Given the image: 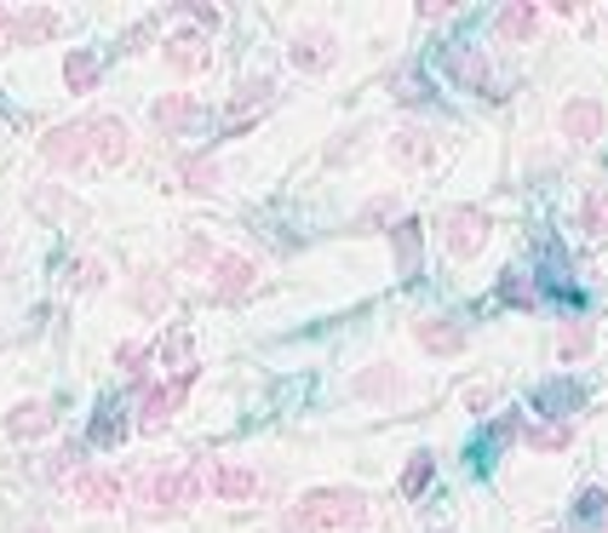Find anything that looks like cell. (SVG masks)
<instances>
[{
	"instance_id": "1",
	"label": "cell",
	"mask_w": 608,
	"mask_h": 533,
	"mask_svg": "<svg viewBox=\"0 0 608 533\" xmlns=\"http://www.w3.org/2000/svg\"><path fill=\"white\" fill-rule=\"evenodd\" d=\"M367 516H374V499H367L362 488H311L298 493V505L287 511V533H362Z\"/></svg>"
},
{
	"instance_id": "2",
	"label": "cell",
	"mask_w": 608,
	"mask_h": 533,
	"mask_svg": "<svg viewBox=\"0 0 608 533\" xmlns=\"http://www.w3.org/2000/svg\"><path fill=\"white\" fill-rule=\"evenodd\" d=\"M195 499H201V471H195V464H161V471L132 482V516L179 522Z\"/></svg>"
},
{
	"instance_id": "3",
	"label": "cell",
	"mask_w": 608,
	"mask_h": 533,
	"mask_svg": "<svg viewBox=\"0 0 608 533\" xmlns=\"http://www.w3.org/2000/svg\"><path fill=\"white\" fill-rule=\"evenodd\" d=\"M190 385H195V368H184V373H173L166 385H150V390H144L139 413H132V424H139V437H161V430L173 424V413H179V402L190 396Z\"/></svg>"
},
{
	"instance_id": "4",
	"label": "cell",
	"mask_w": 608,
	"mask_h": 533,
	"mask_svg": "<svg viewBox=\"0 0 608 533\" xmlns=\"http://www.w3.org/2000/svg\"><path fill=\"white\" fill-rule=\"evenodd\" d=\"M488 236H494V218H488L483 207H454V213H443V253H448L454 264L477 258V253L488 247Z\"/></svg>"
},
{
	"instance_id": "5",
	"label": "cell",
	"mask_w": 608,
	"mask_h": 533,
	"mask_svg": "<svg viewBox=\"0 0 608 533\" xmlns=\"http://www.w3.org/2000/svg\"><path fill=\"white\" fill-rule=\"evenodd\" d=\"M270 104H276V75H253V81H242V86L230 92V104H224V132H230V139L253 132L259 110H270Z\"/></svg>"
},
{
	"instance_id": "6",
	"label": "cell",
	"mask_w": 608,
	"mask_h": 533,
	"mask_svg": "<svg viewBox=\"0 0 608 533\" xmlns=\"http://www.w3.org/2000/svg\"><path fill=\"white\" fill-rule=\"evenodd\" d=\"M207 276H213V298H219V305H242V298L259 287V264L242 258V253H219L207 264Z\"/></svg>"
},
{
	"instance_id": "7",
	"label": "cell",
	"mask_w": 608,
	"mask_h": 533,
	"mask_svg": "<svg viewBox=\"0 0 608 533\" xmlns=\"http://www.w3.org/2000/svg\"><path fill=\"white\" fill-rule=\"evenodd\" d=\"M287 63L298 75H327L340 63V35L333 29H298L293 47H287Z\"/></svg>"
},
{
	"instance_id": "8",
	"label": "cell",
	"mask_w": 608,
	"mask_h": 533,
	"mask_svg": "<svg viewBox=\"0 0 608 533\" xmlns=\"http://www.w3.org/2000/svg\"><path fill=\"white\" fill-rule=\"evenodd\" d=\"M81 132H87L92 161H104V166H126L132 161V126L121 115H92Z\"/></svg>"
},
{
	"instance_id": "9",
	"label": "cell",
	"mask_w": 608,
	"mask_h": 533,
	"mask_svg": "<svg viewBox=\"0 0 608 533\" xmlns=\"http://www.w3.org/2000/svg\"><path fill=\"white\" fill-rule=\"evenodd\" d=\"M557 126H563V139H568V144H580V150H586V144H597V139H602L608 110L597 104V98H586V92H580V98H568V104H563Z\"/></svg>"
},
{
	"instance_id": "10",
	"label": "cell",
	"mask_w": 608,
	"mask_h": 533,
	"mask_svg": "<svg viewBox=\"0 0 608 533\" xmlns=\"http://www.w3.org/2000/svg\"><path fill=\"white\" fill-rule=\"evenodd\" d=\"M41 161L58 166V173H87V166H92L87 132H81V126H52L47 139H41Z\"/></svg>"
},
{
	"instance_id": "11",
	"label": "cell",
	"mask_w": 608,
	"mask_h": 533,
	"mask_svg": "<svg viewBox=\"0 0 608 533\" xmlns=\"http://www.w3.org/2000/svg\"><path fill=\"white\" fill-rule=\"evenodd\" d=\"M414 345H419L425 356H436V361H448V356H459V350L470 345V332H465L454 316H419V321H414Z\"/></svg>"
},
{
	"instance_id": "12",
	"label": "cell",
	"mask_w": 608,
	"mask_h": 533,
	"mask_svg": "<svg viewBox=\"0 0 608 533\" xmlns=\"http://www.w3.org/2000/svg\"><path fill=\"white\" fill-rule=\"evenodd\" d=\"M161 63L173 75H184V81H195L201 70L213 63V52H207V35H195V29H179V35H166L161 41Z\"/></svg>"
},
{
	"instance_id": "13",
	"label": "cell",
	"mask_w": 608,
	"mask_h": 533,
	"mask_svg": "<svg viewBox=\"0 0 608 533\" xmlns=\"http://www.w3.org/2000/svg\"><path fill=\"white\" fill-rule=\"evenodd\" d=\"M201 121V104L190 92H161L155 104H150V126L161 132V139H184V132Z\"/></svg>"
},
{
	"instance_id": "14",
	"label": "cell",
	"mask_w": 608,
	"mask_h": 533,
	"mask_svg": "<svg viewBox=\"0 0 608 533\" xmlns=\"http://www.w3.org/2000/svg\"><path fill=\"white\" fill-rule=\"evenodd\" d=\"M385 236H391V253H396V276H402V281H419V264H425V224H419V218H396Z\"/></svg>"
},
{
	"instance_id": "15",
	"label": "cell",
	"mask_w": 608,
	"mask_h": 533,
	"mask_svg": "<svg viewBox=\"0 0 608 533\" xmlns=\"http://www.w3.org/2000/svg\"><path fill=\"white\" fill-rule=\"evenodd\" d=\"M70 488H75V499L87 511H115L121 505V476L115 471H98V464H81V471L70 476Z\"/></svg>"
},
{
	"instance_id": "16",
	"label": "cell",
	"mask_w": 608,
	"mask_h": 533,
	"mask_svg": "<svg viewBox=\"0 0 608 533\" xmlns=\"http://www.w3.org/2000/svg\"><path fill=\"white\" fill-rule=\"evenodd\" d=\"M391 161L402 166V173H425V166L436 161V132H425V126H396V132H391Z\"/></svg>"
},
{
	"instance_id": "17",
	"label": "cell",
	"mask_w": 608,
	"mask_h": 533,
	"mask_svg": "<svg viewBox=\"0 0 608 533\" xmlns=\"http://www.w3.org/2000/svg\"><path fill=\"white\" fill-rule=\"evenodd\" d=\"M448 75H454L465 92L499 98V92H494V70H488V52H483V47H448Z\"/></svg>"
},
{
	"instance_id": "18",
	"label": "cell",
	"mask_w": 608,
	"mask_h": 533,
	"mask_svg": "<svg viewBox=\"0 0 608 533\" xmlns=\"http://www.w3.org/2000/svg\"><path fill=\"white\" fill-rule=\"evenodd\" d=\"M52 424H58V408L41 402V396H29V402H18L7 413V437L12 442H41V437H52Z\"/></svg>"
},
{
	"instance_id": "19",
	"label": "cell",
	"mask_w": 608,
	"mask_h": 533,
	"mask_svg": "<svg viewBox=\"0 0 608 533\" xmlns=\"http://www.w3.org/2000/svg\"><path fill=\"white\" fill-rule=\"evenodd\" d=\"M63 29V18L52 12V7H18L12 12V23H7V41L12 47H41V41H52Z\"/></svg>"
},
{
	"instance_id": "20",
	"label": "cell",
	"mask_w": 608,
	"mask_h": 533,
	"mask_svg": "<svg viewBox=\"0 0 608 533\" xmlns=\"http://www.w3.org/2000/svg\"><path fill=\"white\" fill-rule=\"evenodd\" d=\"M351 390L362 396V402H396V396L408 390V373H402L396 361H374V368H362L351 379Z\"/></svg>"
},
{
	"instance_id": "21",
	"label": "cell",
	"mask_w": 608,
	"mask_h": 533,
	"mask_svg": "<svg viewBox=\"0 0 608 533\" xmlns=\"http://www.w3.org/2000/svg\"><path fill=\"white\" fill-rule=\"evenodd\" d=\"M207 488L224 499V505H247V499L259 493V471H253V464L224 459V464H213V471H207Z\"/></svg>"
},
{
	"instance_id": "22",
	"label": "cell",
	"mask_w": 608,
	"mask_h": 533,
	"mask_svg": "<svg viewBox=\"0 0 608 533\" xmlns=\"http://www.w3.org/2000/svg\"><path fill=\"white\" fill-rule=\"evenodd\" d=\"M494 29H499V41L523 47V41L539 35V7H534V0H505V7L494 12Z\"/></svg>"
},
{
	"instance_id": "23",
	"label": "cell",
	"mask_w": 608,
	"mask_h": 533,
	"mask_svg": "<svg viewBox=\"0 0 608 533\" xmlns=\"http://www.w3.org/2000/svg\"><path fill=\"white\" fill-rule=\"evenodd\" d=\"M126 305H132V310H139V316L150 321V316H161L166 305H173V281H166L161 270H144L139 281L126 287Z\"/></svg>"
},
{
	"instance_id": "24",
	"label": "cell",
	"mask_w": 608,
	"mask_h": 533,
	"mask_svg": "<svg viewBox=\"0 0 608 533\" xmlns=\"http://www.w3.org/2000/svg\"><path fill=\"white\" fill-rule=\"evenodd\" d=\"M179 184H184L190 195H213V189L224 184L219 155H179Z\"/></svg>"
},
{
	"instance_id": "25",
	"label": "cell",
	"mask_w": 608,
	"mask_h": 533,
	"mask_svg": "<svg viewBox=\"0 0 608 533\" xmlns=\"http://www.w3.org/2000/svg\"><path fill=\"white\" fill-rule=\"evenodd\" d=\"M23 202H29V213H36V218H63V213H75V202H70V189H63V184H36V189H29L23 195Z\"/></svg>"
},
{
	"instance_id": "26",
	"label": "cell",
	"mask_w": 608,
	"mask_h": 533,
	"mask_svg": "<svg viewBox=\"0 0 608 533\" xmlns=\"http://www.w3.org/2000/svg\"><path fill=\"white\" fill-rule=\"evenodd\" d=\"M98 75H104V63H98L87 47H75L70 58H63V86H70V92H92Z\"/></svg>"
},
{
	"instance_id": "27",
	"label": "cell",
	"mask_w": 608,
	"mask_h": 533,
	"mask_svg": "<svg viewBox=\"0 0 608 533\" xmlns=\"http://www.w3.org/2000/svg\"><path fill=\"white\" fill-rule=\"evenodd\" d=\"M591 350H597V327H591V321H563L557 356H563V361H586Z\"/></svg>"
},
{
	"instance_id": "28",
	"label": "cell",
	"mask_w": 608,
	"mask_h": 533,
	"mask_svg": "<svg viewBox=\"0 0 608 533\" xmlns=\"http://www.w3.org/2000/svg\"><path fill=\"white\" fill-rule=\"evenodd\" d=\"M580 229L591 242H608V189H586L580 202Z\"/></svg>"
},
{
	"instance_id": "29",
	"label": "cell",
	"mask_w": 608,
	"mask_h": 533,
	"mask_svg": "<svg viewBox=\"0 0 608 533\" xmlns=\"http://www.w3.org/2000/svg\"><path fill=\"white\" fill-rule=\"evenodd\" d=\"M523 442H528L534 453H563V448L574 442V424H528Z\"/></svg>"
},
{
	"instance_id": "30",
	"label": "cell",
	"mask_w": 608,
	"mask_h": 533,
	"mask_svg": "<svg viewBox=\"0 0 608 533\" xmlns=\"http://www.w3.org/2000/svg\"><path fill=\"white\" fill-rule=\"evenodd\" d=\"M104 287H110L104 258H75L70 264V293H104Z\"/></svg>"
},
{
	"instance_id": "31",
	"label": "cell",
	"mask_w": 608,
	"mask_h": 533,
	"mask_svg": "<svg viewBox=\"0 0 608 533\" xmlns=\"http://www.w3.org/2000/svg\"><path fill=\"white\" fill-rule=\"evenodd\" d=\"M499 305H511V310H534V305H539V293H534V281H528V276L505 270V276H499Z\"/></svg>"
},
{
	"instance_id": "32",
	"label": "cell",
	"mask_w": 608,
	"mask_h": 533,
	"mask_svg": "<svg viewBox=\"0 0 608 533\" xmlns=\"http://www.w3.org/2000/svg\"><path fill=\"white\" fill-rule=\"evenodd\" d=\"M126 430H132V419H126L121 408H110L104 419L87 430V442H92V448H115V442H126Z\"/></svg>"
},
{
	"instance_id": "33",
	"label": "cell",
	"mask_w": 608,
	"mask_h": 533,
	"mask_svg": "<svg viewBox=\"0 0 608 533\" xmlns=\"http://www.w3.org/2000/svg\"><path fill=\"white\" fill-rule=\"evenodd\" d=\"M402 218V202L396 195H374L362 213H356V229H385V224H396Z\"/></svg>"
},
{
	"instance_id": "34",
	"label": "cell",
	"mask_w": 608,
	"mask_h": 533,
	"mask_svg": "<svg viewBox=\"0 0 608 533\" xmlns=\"http://www.w3.org/2000/svg\"><path fill=\"white\" fill-rule=\"evenodd\" d=\"M150 356H155L150 345H139V339H121V345H115V368H121V373H132V379H144Z\"/></svg>"
},
{
	"instance_id": "35",
	"label": "cell",
	"mask_w": 608,
	"mask_h": 533,
	"mask_svg": "<svg viewBox=\"0 0 608 533\" xmlns=\"http://www.w3.org/2000/svg\"><path fill=\"white\" fill-rule=\"evenodd\" d=\"M391 98H396V104H402V110H414V104H425V98H430V92H425V81H419V70H414V75H408V70H396V75H391Z\"/></svg>"
},
{
	"instance_id": "36",
	"label": "cell",
	"mask_w": 608,
	"mask_h": 533,
	"mask_svg": "<svg viewBox=\"0 0 608 533\" xmlns=\"http://www.w3.org/2000/svg\"><path fill=\"white\" fill-rule=\"evenodd\" d=\"M213 258H219V247H213L207 236H184V242H179V264H184V270H207Z\"/></svg>"
},
{
	"instance_id": "37",
	"label": "cell",
	"mask_w": 608,
	"mask_h": 533,
	"mask_svg": "<svg viewBox=\"0 0 608 533\" xmlns=\"http://www.w3.org/2000/svg\"><path fill=\"white\" fill-rule=\"evenodd\" d=\"M430 471H436V459H430V453H414L408 471H402V493H408V499L425 493V488H430Z\"/></svg>"
},
{
	"instance_id": "38",
	"label": "cell",
	"mask_w": 608,
	"mask_h": 533,
	"mask_svg": "<svg viewBox=\"0 0 608 533\" xmlns=\"http://www.w3.org/2000/svg\"><path fill=\"white\" fill-rule=\"evenodd\" d=\"M574 402H580V390H574L568 379H557V385L539 390V408H574Z\"/></svg>"
},
{
	"instance_id": "39",
	"label": "cell",
	"mask_w": 608,
	"mask_h": 533,
	"mask_svg": "<svg viewBox=\"0 0 608 533\" xmlns=\"http://www.w3.org/2000/svg\"><path fill=\"white\" fill-rule=\"evenodd\" d=\"M166 356L179 361V373L190 368V332H184V327H173V332H166Z\"/></svg>"
},
{
	"instance_id": "40",
	"label": "cell",
	"mask_w": 608,
	"mask_h": 533,
	"mask_svg": "<svg viewBox=\"0 0 608 533\" xmlns=\"http://www.w3.org/2000/svg\"><path fill=\"white\" fill-rule=\"evenodd\" d=\"M179 12H184V18H195L201 29H219V7H207V0H184Z\"/></svg>"
},
{
	"instance_id": "41",
	"label": "cell",
	"mask_w": 608,
	"mask_h": 533,
	"mask_svg": "<svg viewBox=\"0 0 608 533\" xmlns=\"http://www.w3.org/2000/svg\"><path fill=\"white\" fill-rule=\"evenodd\" d=\"M574 511H580V516H602V511H608V488H586Z\"/></svg>"
},
{
	"instance_id": "42",
	"label": "cell",
	"mask_w": 608,
	"mask_h": 533,
	"mask_svg": "<svg viewBox=\"0 0 608 533\" xmlns=\"http://www.w3.org/2000/svg\"><path fill=\"white\" fill-rule=\"evenodd\" d=\"M414 12H419V18H448V12H454V0H419Z\"/></svg>"
},
{
	"instance_id": "43",
	"label": "cell",
	"mask_w": 608,
	"mask_h": 533,
	"mask_svg": "<svg viewBox=\"0 0 608 533\" xmlns=\"http://www.w3.org/2000/svg\"><path fill=\"white\" fill-rule=\"evenodd\" d=\"M488 402H494V390H488V385H477V390H470V396H465V408H470V413H483Z\"/></svg>"
},
{
	"instance_id": "44",
	"label": "cell",
	"mask_w": 608,
	"mask_h": 533,
	"mask_svg": "<svg viewBox=\"0 0 608 533\" xmlns=\"http://www.w3.org/2000/svg\"><path fill=\"white\" fill-rule=\"evenodd\" d=\"M7 23H12V7H0V41H7Z\"/></svg>"
},
{
	"instance_id": "45",
	"label": "cell",
	"mask_w": 608,
	"mask_h": 533,
	"mask_svg": "<svg viewBox=\"0 0 608 533\" xmlns=\"http://www.w3.org/2000/svg\"><path fill=\"white\" fill-rule=\"evenodd\" d=\"M0 281H7V242H0Z\"/></svg>"
},
{
	"instance_id": "46",
	"label": "cell",
	"mask_w": 608,
	"mask_h": 533,
	"mask_svg": "<svg viewBox=\"0 0 608 533\" xmlns=\"http://www.w3.org/2000/svg\"><path fill=\"white\" fill-rule=\"evenodd\" d=\"M23 533H52V527H41V522H29V527H23Z\"/></svg>"
},
{
	"instance_id": "47",
	"label": "cell",
	"mask_w": 608,
	"mask_h": 533,
	"mask_svg": "<svg viewBox=\"0 0 608 533\" xmlns=\"http://www.w3.org/2000/svg\"><path fill=\"white\" fill-rule=\"evenodd\" d=\"M602 23H608V12H602Z\"/></svg>"
},
{
	"instance_id": "48",
	"label": "cell",
	"mask_w": 608,
	"mask_h": 533,
	"mask_svg": "<svg viewBox=\"0 0 608 533\" xmlns=\"http://www.w3.org/2000/svg\"><path fill=\"white\" fill-rule=\"evenodd\" d=\"M436 533H443V527H436Z\"/></svg>"
}]
</instances>
